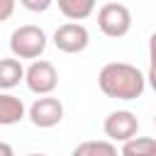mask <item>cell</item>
Wrapping results in <instances>:
<instances>
[{
	"mask_svg": "<svg viewBox=\"0 0 156 156\" xmlns=\"http://www.w3.org/2000/svg\"><path fill=\"white\" fill-rule=\"evenodd\" d=\"M98 85L112 100H136V98H141V93L146 88V76L132 63L112 61L100 68Z\"/></svg>",
	"mask_w": 156,
	"mask_h": 156,
	"instance_id": "1",
	"label": "cell"
},
{
	"mask_svg": "<svg viewBox=\"0 0 156 156\" xmlns=\"http://www.w3.org/2000/svg\"><path fill=\"white\" fill-rule=\"evenodd\" d=\"M46 49V34L37 24H22L10 37V51L17 58H39Z\"/></svg>",
	"mask_w": 156,
	"mask_h": 156,
	"instance_id": "2",
	"label": "cell"
},
{
	"mask_svg": "<svg viewBox=\"0 0 156 156\" xmlns=\"http://www.w3.org/2000/svg\"><path fill=\"white\" fill-rule=\"evenodd\" d=\"M98 27L105 37L110 39H119L124 37L129 29H132V12L124 2L119 0H112V2H105L100 10H98Z\"/></svg>",
	"mask_w": 156,
	"mask_h": 156,
	"instance_id": "3",
	"label": "cell"
},
{
	"mask_svg": "<svg viewBox=\"0 0 156 156\" xmlns=\"http://www.w3.org/2000/svg\"><path fill=\"white\" fill-rule=\"evenodd\" d=\"M24 83L37 95H51L56 90V85H58V71H56V66L51 61L34 58L24 68Z\"/></svg>",
	"mask_w": 156,
	"mask_h": 156,
	"instance_id": "4",
	"label": "cell"
},
{
	"mask_svg": "<svg viewBox=\"0 0 156 156\" xmlns=\"http://www.w3.org/2000/svg\"><path fill=\"white\" fill-rule=\"evenodd\" d=\"M90 44V32L80 22H66L54 32V46L63 54H80Z\"/></svg>",
	"mask_w": 156,
	"mask_h": 156,
	"instance_id": "5",
	"label": "cell"
},
{
	"mask_svg": "<svg viewBox=\"0 0 156 156\" xmlns=\"http://www.w3.org/2000/svg\"><path fill=\"white\" fill-rule=\"evenodd\" d=\"M102 132H105V136H107L110 141H122V144H124L127 139L136 136V132H139V119H136V115L129 112V110H115V112H110V115L105 117Z\"/></svg>",
	"mask_w": 156,
	"mask_h": 156,
	"instance_id": "6",
	"label": "cell"
},
{
	"mask_svg": "<svg viewBox=\"0 0 156 156\" xmlns=\"http://www.w3.org/2000/svg\"><path fill=\"white\" fill-rule=\"evenodd\" d=\"M63 119V105L54 95H41L29 107V122L39 129H51Z\"/></svg>",
	"mask_w": 156,
	"mask_h": 156,
	"instance_id": "7",
	"label": "cell"
},
{
	"mask_svg": "<svg viewBox=\"0 0 156 156\" xmlns=\"http://www.w3.org/2000/svg\"><path fill=\"white\" fill-rule=\"evenodd\" d=\"M22 117H24V102L12 93L0 90V124L10 127V124H17Z\"/></svg>",
	"mask_w": 156,
	"mask_h": 156,
	"instance_id": "8",
	"label": "cell"
},
{
	"mask_svg": "<svg viewBox=\"0 0 156 156\" xmlns=\"http://www.w3.org/2000/svg\"><path fill=\"white\" fill-rule=\"evenodd\" d=\"M24 80V66L20 58H0V90H12Z\"/></svg>",
	"mask_w": 156,
	"mask_h": 156,
	"instance_id": "9",
	"label": "cell"
},
{
	"mask_svg": "<svg viewBox=\"0 0 156 156\" xmlns=\"http://www.w3.org/2000/svg\"><path fill=\"white\" fill-rule=\"evenodd\" d=\"M56 2H58L61 15L66 20H73V22L90 17L93 10H95V5H98V0H56Z\"/></svg>",
	"mask_w": 156,
	"mask_h": 156,
	"instance_id": "10",
	"label": "cell"
},
{
	"mask_svg": "<svg viewBox=\"0 0 156 156\" xmlns=\"http://www.w3.org/2000/svg\"><path fill=\"white\" fill-rule=\"evenodd\" d=\"M119 156H156V139L154 136H132L122 144Z\"/></svg>",
	"mask_w": 156,
	"mask_h": 156,
	"instance_id": "11",
	"label": "cell"
},
{
	"mask_svg": "<svg viewBox=\"0 0 156 156\" xmlns=\"http://www.w3.org/2000/svg\"><path fill=\"white\" fill-rule=\"evenodd\" d=\"M71 156H119V154H117L112 141H105V139L98 141L95 139V141H80L71 151Z\"/></svg>",
	"mask_w": 156,
	"mask_h": 156,
	"instance_id": "12",
	"label": "cell"
},
{
	"mask_svg": "<svg viewBox=\"0 0 156 156\" xmlns=\"http://www.w3.org/2000/svg\"><path fill=\"white\" fill-rule=\"evenodd\" d=\"M51 2L54 0H20V5L27 7L29 12H46L51 7Z\"/></svg>",
	"mask_w": 156,
	"mask_h": 156,
	"instance_id": "13",
	"label": "cell"
},
{
	"mask_svg": "<svg viewBox=\"0 0 156 156\" xmlns=\"http://www.w3.org/2000/svg\"><path fill=\"white\" fill-rule=\"evenodd\" d=\"M15 5H17V0H0V22H7L12 17Z\"/></svg>",
	"mask_w": 156,
	"mask_h": 156,
	"instance_id": "14",
	"label": "cell"
},
{
	"mask_svg": "<svg viewBox=\"0 0 156 156\" xmlns=\"http://www.w3.org/2000/svg\"><path fill=\"white\" fill-rule=\"evenodd\" d=\"M149 61H151L149 68H156V32L149 37Z\"/></svg>",
	"mask_w": 156,
	"mask_h": 156,
	"instance_id": "15",
	"label": "cell"
},
{
	"mask_svg": "<svg viewBox=\"0 0 156 156\" xmlns=\"http://www.w3.org/2000/svg\"><path fill=\"white\" fill-rule=\"evenodd\" d=\"M0 156H15V149L7 141H0Z\"/></svg>",
	"mask_w": 156,
	"mask_h": 156,
	"instance_id": "16",
	"label": "cell"
},
{
	"mask_svg": "<svg viewBox=\"0 0 156 156\" xmlns=\"http://www.w3.org/2000/svg\"><path fill=\"white\" fill-rule=\"evenodd\" d=\"M146 80H149V85H151V88H154V93H156V68H149Z\"/></svg>",
	"mask_w": 156,
	"mask_h": 156,
	"instance_id": "17",
	"label": "cell"
},
{
	"mask_svg": "<svg viewBox=\"0 0 156 156\" xmlns=\"http://www.w3.org/2000/svg\"><path fill=\"white\" fill-rule=\"evenodd\" d=\"M27 156H46V154H27Z\"/></svg>",
	"mask_w": 156,
	"mask_h": 156,
	"instance_id": "18",
	"label": "cell"
},
{
	"mask_svg": "<svg viewBox=\"0 0 156 156\" xmlns=\"http://www.w3.org/2000/svg\"><path fill=\"white\" fill-rule=\"evenodd\" d=\"M154 124H156V115H154Z\"/></svg>",
	"mask_w": 156,
	"mask_h": 156,
	"instance_id": "19",
	"label": "cell"
}]
</instances>
